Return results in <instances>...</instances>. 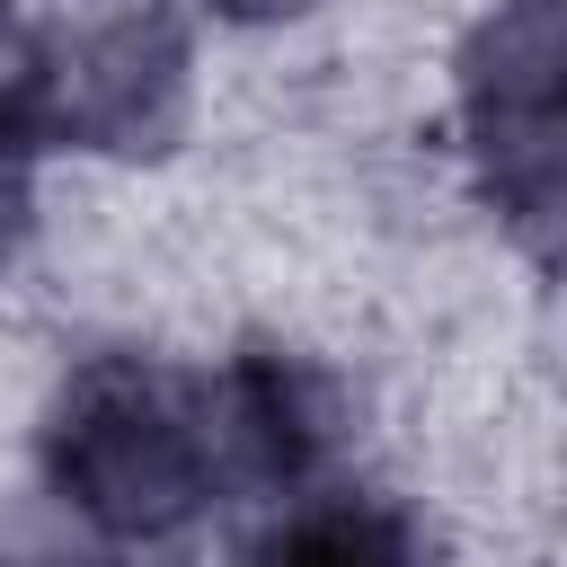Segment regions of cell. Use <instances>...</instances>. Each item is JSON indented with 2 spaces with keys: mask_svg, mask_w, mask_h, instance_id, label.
I'll list each match as a JSON object with an SVG mask.
<instances>
[{
  "mask_svg": "<svg viewBox=\"0 0 567 567\" xmlns=\"http://www.w3.org/2000/svg\"><path fill=\"white\" fill-rule=\"evenodd\" d=\"M44 487L97 540H159L221 487L204 381L151 354H89L44 408Z\"/></svg>",
  "mask_w": 567,
  "mask_h": 567,
  "instance_id": "1",
  "label": "cell"
},
{
  "mask_svg": "<svg viewBox=\"0 0 567 567\" xmlns=\"http://www.w3.org/2000/svg\"><path fill=\"white\" fill-rule=\"evenodd\" d=\"M204 416H213L221 487H257V496H310L346 443L337 372L275 337H248L221 372H204Z\"/></svg>",
  "mask_w": 567,
  "mask_h": 567,
  "instance_id": "2",
  "label": "cell"
},
{
  "mask_svg": "<svg viewBox=\"0 0 567 567\" xmlns=\"http://www.w3.org/2000/svg\"><path fill=\"white\" fill-rule=\"evenodd\" d=\"M18 230H27V124L0 106V257Z\"/></svg>",
  "mask_w": 567,
  "mask_h": 567,
  "instance_id": "4",
  "label": "cell"
},
{
  "mask_svg": "<svg viewBox=\"0 0 567 567\" xmlns=\"http://www.w3.org/2000/svg\"><path fill=\"white\" fill-rule=\"evenodd\" d=\"M248 567H434L416 514H399L390 496H292V514L257 540Z\"/></svg>",
  "mask_w": 567,
  "mask_h": 567,
  "instance_id": "3",
  "label": "cell"
}]
</instances>
